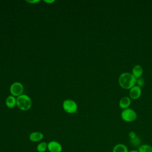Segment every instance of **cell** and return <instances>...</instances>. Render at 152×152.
Wrapping results in <instances>:
<instances>
[{"label": "cell", "instance_id": "obj_1", "mask_svg": "<svg viewBox=\"0 0 152 152\" xmlns=\"http://www.w3.org/2000/svg\"><path fill=\"white\" fill-rule=\"evenodd\" d=\"M137 79L129 72L122 73L118 78L119 86L124 89H131L135 86Z\"/></svg>", "mask_w": 152, "mask_h": 152}, {"label": "cell", "instance_id": "obj_2", "mask_svg": "<svg viewBox=\"0 0 152 152\" xmlns=\"http://www.w3.org/2000/svg\"><path fill=\"white\" fill-rule=\"evenodd\" d=\"M17 106L18 107L24 111L28 110L31 106V100L29 96L26 94H21L17 98Z\"/></svg>", "mask_w": 152, "mask_h": 152}, {"label": "cell", "instance_id": "obj_3", "mask_svg": "<svg viewBox=\"0 0 152 152\" xmlns=\"http://www.w3.org/2000/svg\"><path fill=\"white\" fill-rule=\"evenodd\" d=\"M121 116L122 119L125 122H131L137 119V114L134 110L131 108H127L122 111Z\"/></svg>", "mask_w": 152, "mask_h": 152}, {"label": "cell", "instance_id": "obj_4", "mask_svg": "<svg viewBox=\"0 0 152 152\" xmlns=\"http://www.w3.org/2000/svg\"><path fill=\"white\" fill-rule=\"evenodd\" d=\"M63 109L68 113H74L77 110V104L72 100L67 99L63 103Z\"/></svg>", "mask_w": 152, "mask_h": 152}, {"label": "cell", "instance_id": "obj_5", "mask_svg": "<svg viewBox=\"0 0 152 152\" xmlns=\"http://www.w3.org/2000/svg\"><path fill=\"white\" fill-rule=\"evenodd\" d=\"M10 93L13 96H20L22 94L24 87L23 84L19 82H15L10 86Z\"/></svg>", "mask_w": 152, "mask_h": 152}, {"label": "cell", "instance_id": "obj_6", "mask_svg": "<svg viewBox=\"0 0 152 152\" xmlns=\"http://www.w3.org/2000/svg\"><path fill=\"white\" fill-rule=\"evenodd\" d=\"M48 150L49 152H62V145L56 141H50L48 143Z\"/></svg>", "mask_w": 152, "mask_h": 152}, {"label": "cell", "instance_id": "obj_7", "mask_svg": "<svg viewBox=\"0 0 152 152\" xmlns=\"http://www.w3.org/2000/svg\"><path fill=\"white\" fill-rule=\"evenodd\" d=\"M129 97L133 100L138 99L141 94V88L139 86L135 85L131 89H129Z\"/></svg>", "mask_w": 152, "mask_h": 152}, {"label": "cell", "instance_id": "obj_8", "mask_svg": "<svg viewBox=\"0 0 152 152\" xmlns=\"http://www.w3.org/2000/svg\"><path fill=\"white\" fill-rule=\"evenodd\" d=\"M43 137H44L43 134L42 132L39 131H34L31 132L28 137L30 141L34 142L40 141L42 140H43Z\"/></svg>", "mask_w": 152, "mask_h": 152}, {"label": "cell", "instance_id": "obj_9", "mask_svg": "<svg viewBox=\"0 0 152 152\" xmlns=\"http://www.w3.org/2000/svg\"><path fill=\"white\" fill-rule=\"evenodd\" d=\"M143 73V69L142 66L140 65H135L132 69V74L134 75V77L138 79L139 78H141Z\"/></svg>", "mask_w": 152, "mask_h": 152}, {"label": "cell", "instance_id": "obj_10", "mask_svg": "<svg viewBox=\"0 0 152 152\" xmlns=\"http://www.w3.org/2000/svg\"><path fill=\"white\" fill-rule=\"evenodd\" d=\"M131 104V99L129 97L127 96H124L121 99L119 102V107L124 109L129 108V106Z\"/></svg>", "mask_w": 152, "mask_h": 152}, {"label": "cell", "instance_id": "obj_11", "mask_svg": "<svg viewBox=\"0 0 152 152\" xmlns=\"http://www.w3.org/2000/svg\"><path fill=\"white\" fill-rule=\"evenodd\" d=\"M128 148L126 145L122 143L116 144L112 150V152H128Z\"/></svg>", "mask_w": 152, "mask_h": 152}, {"label": "cell", "instance_id": "obj_12", "mask_svg": "<svg viewBox=\"0 0 152 152\" xmlns=\"http://www.w3.org/2000/svg\"><path fill=\"white\" fill-rule=\"evenodd\" d=\"M17 99L13 96H9L5 101L7 106L9 108H13L17 104Z\"/></svg>", "mask_w": 152, "mask_h": 152}, {"label": "cell", "instance_id": "obj_13", "mask_svg": "<svg viewBox=\"0 0 152 152\" xmlns=\"http://www.w3.org/2000/svg\"><path fill=\"white\" fill-rule=\"evenodd\" d=\"M138 151V152H152V146L147 144H142L139 146Z\"/></svg>", "mask_w": 152, "mask_h": 152}, {"label": "cell", "instance_id": "obj_14", "mask_svg": "<svg viewBox=\"0 0 152 152\" xmlns=\"http://www.w3.org/2000/svg\"><path fill=\"white\" fill-rule=\"evenodd\" d=\"M37 151L38 152H45L48 150V143L46 142H40L36 147Z\"/></svg>", "mask_w": 152, "mask_h": 152}, {"label": "cell", "instance_id": "obj_15", "mask_svg": "<svg viewBox=\"0 0 152 152\" xmlns=\"http://www.w3.org/2000/svg\"><path fill=\"white\" fill-rule=\"evenodd\" d=\"M130 144L134 147L140 146V144H141L140 138L138 136H137L135 138H134L133 139H131L130 140Z\"/></svg>", "mask_w": 152, "mask_h": 152}, {"label": "cell", "instance_id": "obj_16", "mask_svg": "<svg viewBox=\"0 0 152 152\" xmlns=\"http://www.w3.org/2000/svg\"><path fill=\"white\" fill-rule=\"evenodd\" d=\"M136 84H137V86H139L140 87H143L144 86V79L142 78L141 77L137 79Z\"/></svg>", "mask_w": 152, "mask_h": 152}, {"label": "cell", "instance_id": "obj_17", "mask_svg": "<svg viewBox=\"0 0 152 152\" xmlns=\"http://www.w3.org/2000/svg\"><path fill=\"white\" fill-rule=\"evenodd\" d=\"M128 135H129V139H133L134 138H135L137 135H136L135 132H134V131H130L128 134Z\"/></svg>", "mask_w": 152, "mask_h": 152}, {"label": "cell", "instance_id": "obj_18", "mask_svg": "<svg viewBox=\"0 0 152 152\" xmlns=\"http://www.w3.org/2000/svg\"><path fill=\"white\" fill-rule=\"evenodd\" d=\"M27 2H28V3H30V4H36V3L39 2V0H33V1H28V0H27Z\"/></svg>", "mask_w": 152, "mask_h": 152}, {"label": "cell", "instance_id": "obj_19", "mask_svg": "<svg viewBox=\"0 0 152 152\" xmlns=\"http://www.w3.org/2000/svg\"><path fill=\"white\" fill-rule=\"evenodd\" d=\"M44 2H46V3H49V4H51V3H53L55 2L54 0H52V1H48V0H45Z\"/></svg>", "mask_w": 152, "mask_h": 152}, {"label": "cell", "instance_id": "obj_20", "mask_svg": "<svg viewBox=\"0 0 152 152\" xmlns=\"http://www.w3.org/2000/svg\"><path fill=\"white\" fill-rule=\"evenodd\" d=\"M128 152H138V150H129Z\"/></svg>", "mask_w": 152, "mask_h": 152}]
</instances>
